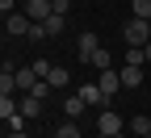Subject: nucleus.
Masks as SVG:
<instances>
[{"label": "nucleus", "instance_id": "nucleus-2", "mask_svg": "<svg viewBox=\"0 0 151 138\" xmlns=\"http://www.w3.org/2000/svg\"><path fill=\"white\" fill-rule=\"evenodd\" d=\"M97 130H101L105 138H113V134H122V130H126V117H122L118 109H105V113L97 117Z\"/></svg>", "mask_w": 151, "mask_h": 138}, {"label": "nucleus", "instance_id": "nucleus-22", "mask_svg": "<svg viewBox=\"0 0 151 138\" xmlns=\"http://www.w3.org/2000/svg\"><path fill=\"white\" fill-rule=\"evenodd\" d=\"M46 92H50V84H46V80H38V88H34L29 96H38V101H46Z\"/></svg>", "mask_w": 151, "mask_h": 138}, {"label": "nucleus", "instance_id": "nucleus-14", "mask_svg": "<svg viewBox=\"0 0 151 138\" xmlns=\"http://www.w3.org/2000/svg\"><path fill=\"white\" fill-rule=\"evenodd\" d=\"M42 29H46V38H59V34L67 29V17H59V13H55L50 21H42Z\"/></svg>", "mask_w": 151, "mask_h": 138}, {"label": "nucleus", "instance_id": "nucleus-25", "mask_svg": "<svg viewBox=\"0 0 151 138\" xmlns=\"http://www.w3.org/2000/svg\"><path fill=\"white\" fill-rule=\"evenodd\" d=\"M143 50H147V63H151V42H147V46H143Z\"/></svg>", "mask_w": 151, "mask_h": 138}, {"label": "nucleus", "instance_id": "nucleus-16", "mask_svg": "<svg viewBox=\"0 0 151 138\" xmlns=\"http://www.w3.org/2000/svg\"><path fill=\"white\" fill-rule=\"evenodd\" d=\"M147 63V50L143 46H126V67H143Z\"/></svg>", "mask_w": 151, "mask_h": 138}, {"label": "nucleus", "instance_id": "nucleus-17", "mask_svg": "<svg viewBox=\"0 0 151 138\" xmlns=\"http://www.w3.org/2000/svg\"><path fill=\"white\" fill-rule=\"evenodd\" d=\"M130 13H134L139 21H151V0H134V4H130Z\"/></svg>", "mask_w": 151, "mask_h": 138}, {"label": "nucleus", "instance_id": "nucleus-3", "mask_svg": "<svg viewBox=\"0 0 151 138\" xmlns=\"http://www.w3.org/2000/svg\"><path fill=\"white\" fill-rule=\"evenodd\" d=\"M21 13L29 17V21H38V25H42V21H50V17H55V4H50V0H25V4H21Z\"/></svg>", "mask_w": 151, "mask_h": 138}, {"label": "nucleus", "instance_id": "nucleus-10", "mask_svg": "<svg viewBox=\"0 0 151 138\" xmlns=\"http://www.w3.org/2000/svg\"><path fill=\"white\" fill-rule=\"evenodd\" d=\"M126 126H130V134H134V138H151V117H143V113H134Z\"/></svg>", "mask_w": 151, "mask_h": 138}, {"label": "nucleus", "instance_id": "nucleus-9", "mask_svg": "<svg viewBox=\"0 0 151 138\" xmlns=\"http://www.w3.org/2000/svg\"><path fill=\"white\" fill-rule=\"evenodd\" d=\"M101 50V42H97V34H80V59L84 63H92V54Z\"/></svg>", "mask_w": 151, "mask_h": 138}, {"label": "nucleus", "instance_id": "nucleus-23", "mask_svg": "<svg viewBox=\"0 0 151 138\" xmlns=\"http://www.w3.org/2000/svg\"><path fill=\"white\" fill-rule=\"evenodd\" d=\"M0 13H4V17H9V13H17V0H0Z\"/></svg>", "mask_w": 151, "mask_h": 138}, {"label": "nucleus", "instance_id": "nucleus-5", "mask_svg": "<svg viewBox=\"0 0 151 138\" xmlns=\"http://www.w3.org/2000/svg\"><path fill=\"white\" fill-rule=\"evenodd\" d=\"M97 88L105 92V101H113V92H122V71H101L97 75Z\"/></svg>", "mask_w": 151, "mask_h": 138}, {"label": "nucleus", "instance_id": "nucleus-1", "mask_svg": "<svg viewBox=\"0 0 151 138\" xmlns=\"http://www.w3.org/2000/svg\"><path fill=\"white\" fill-rule=\"evenodd\" d=\"M122 38H126V46H147V42H151V21L130 17V21L122 25Z\"/></svg>", "mask_w": 151, "mask_h": 138}, {"label": "nucleus", "instance_id": "nucleus-19", "mask_svg": "<svg viewBox=\"0 0 151 138\" xmlns=\"http://www.w3.org/2000/svg\"><path fill=\"white\" fill-rule=\"evenodd\" d=\"M55 138H80V126H76V122H63L59 130H55Z\"/></svg>", "mask_w": 151, "mask_h": 138}, {"label": "nucleus", "instance_id": "nucleus-21", "mask_svg": "<svg viewBox=\"0 0 151 138\" xmlns=\"http://www.w3.org/2000/svg\"><path fill=\"white\" fill-rule=\"evenodd\" d=\"M50 4H55V13H59V17H67V13H71V0H50Z\"/></svg>", "mask_w": 151, "mask_h": 138}, {"label": "nucleus", "instance_id": "nucleus-13", "mask_svg": "<svg viewBox=\"0 0 151 138\" xmlns=\"http://www.w3.org/2000/svg\"><path fill=\"white\" fill-rule=\"evenodd\" d=\"M84 109H88V105L80 101V92H76V96H67V101H63V113H67V122H76V117H80Z\"/></svg>", "mask_w": 151, "mask_h": 138}, {"label": "nucleus", "instance_id": "nucleus-6", "mask_svg": "<svg viewBox=\"0 0 151 138\" xmlns=\"http://www.w3.org/2000/svg\"><path fill=\"white\" fill-rule=\"evenodd\" d=\"M38 80H42V75L34 71V63H29V67H21V71H17V92H21V96H29V92L38 88Z\"/></svg>", "mask_w": 151, "mask_h": 138}, {"label": "nucleus", "instance_id": "nucleus-15", "mask_svg": "<svg viewBox=\"0 0 151 138\" xmlns=\"http://www.w3.org/2000/svg\"><path fill=\"white\" fill-rule=\"evenodd\" d=\"M143 84V67H122V88H139Z\"/></svg>", "mask_w": 151, "mask_h": 138}, {"label": "nucleus", "instance_id": "nucleus-26", "mask_svg": "<svg viewBox=\"0 0 151 138\" xmlns=\"http://www.w3.org/2000/svg\"><path fill=\"white\" fill-rule=\"evenodd\" d=\"M9 138H29V134H9Z\"/></svg>", "mask_w": 151, "mask_h": 138}, {"label": "nucleus", "instance_id": "nucleus-18", "mask_svg": "<svg viewBox=\"0 0 151 138\" xmlns=\"http://www.w3.org/2000/svg\"><path fill=\"white\" fill-rule=\"evenodd\" d=\"M13 113H17V96H0V117H4V122H9Z\"/></svg>", "mask_w": 151, "mask_h": 138}, {"label": "nucleus", "instance_id": "nucleus-8", "mask_svg": "<svg viewBox=\"0 0 151 138\" xmlns=\"http://www.w3.org/2000/svg\"><path fill=\"white\" fill-rule=\"evenodd\" d=\"M13 92H17V67L4 63L0 67V96H13Z\"/></svg>", "mask_w": 151, "mask_h": 138}, {"label": "nucleus", "instance_id": "nucleus-24", "mask_svg": "<svg viewBox=\"0 0 151 138\" xmlns=\"http://www.w3.org/2000/svg\"><path fill=\"white\" fill-rule=\"evenodd\" d=\"M113 138H134V134H126V130H122V134H113Z\"/></svg>", "mask_w": 151, "mask_h": 138}, {"label": "nucleus", "instance_id": "nucleus-11", "mask_svg": "<svg viewBox=\"0 0 151 138\" xmlns=\"http://www.w3.org/2000/svg\"><path fill=\"white\" fill-rule=\"evenodd\" d=\"M46 84H50V88H67V84H71V71L55 63V67H50V75H46Z\"/></svg>", "mask_w": 151, "mask_h": 138}, {"label": "nucleus", "instance_id": "nucleus-4", "mask_svg": "<svg viewBox=\"0 0 151 138\" xmlns=\"http://www.w3.org/2000/svg\"><path fill=\"white\" fill-rule=\"evenodd\" d=\"M29 29H34V21L17 9V13H9L4 17V34H13V38H29Z\"/></svg>", "mask_w": 151, "mask_h": 138}, {"label": "nucleus", "instance_id": "nucleus-20", "mask_svg": "<svg viewBox=\"0 0 151 138\" xmlns=\"http://www.w3.org/2000/svg\"><path fill=\"white\" fill-rule=\"evenodd\" d=\"M92 67H97V71H113L109 67V50H97V54H92Z\"/></svg>", "mask_w": 151, "mask_h": 138}, {"label": "nucleus", "instance_id": "nucleus-12", "mask_svg": "<svg viewBox=\"0 0 151 138\" xmlns=\"http://www.w3.org/2000/svg\"><path fill=\"white\" fill-rule=\"evenodd\" d=\"M80 101H84V105H109L105 92H101L97 84H84V88H80Z\"/></svg>", "mask_w": 151, "mask_h": 138}, {"label": "nucleus", "instance_id": "nucleus-7", "mask_svg": "<svg viewBox=\"0 0 151 138\" xmlns=\"http://www.w3.org/2000/svg\"><path fill=\"white\" fill-rule=\"evenodd\" d=\"M17 113H21L25 122H34V117H42V101H38V96H21V101H17Z\"/></svg>", "mask_w": 151, "mask_h": 138}]
</instances>
